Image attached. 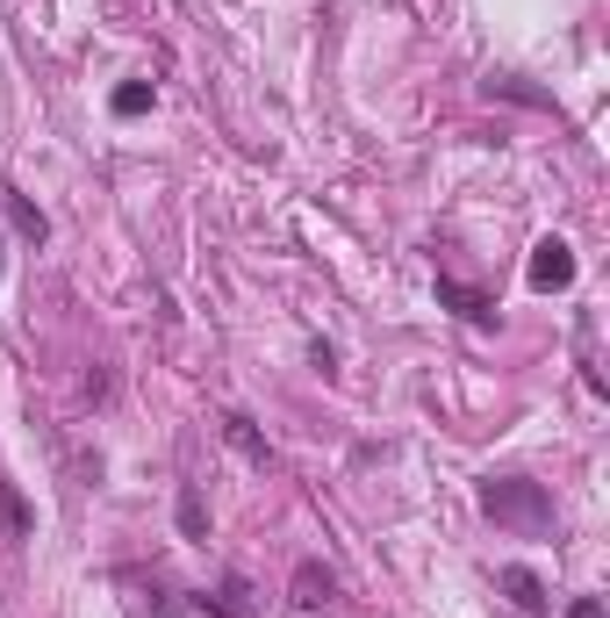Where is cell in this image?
Wrapping results in <instances>:
<instances>
[{"instance_id":"5b68a950","label":"cell","mask_w":610,"mask_h":618,"mask_svg":"<svg viewBox=\"0 0 610 618\" xmlns=\"http://www.w3.org/2000/svg\"><path fill=\"white\" fill-rule=\"evenodd\" d=\"M481 94H488V101H517V109H553V94H546V87H531V80H510V72L481 80Z\"/></svg>"},{"instance_id":"8fae6325","label":"cell","mask_w":610,"mask_h":618,"mask_svg":"<svg viewBox=\"0 0 610 618\" xmlns=\"http://www.w3.org/2000/svg\"><path fill=\"white\" fill-rule=\"evenodd\" d=\"M144 109H151V87H144V80L115 87V115H144Z\"/></svg>"},{"instance_id":"30bf717a","label":"cell","mask_w":610,"mask_h":618,"mask_svg":"<svg viewBox=\"0 0 610 618\" xmlns=\"http://www.w3.org/2000/svg\"><path fill=\"white\" fill-rule=\"evenodd\" d=\"M180 533H187V539H209V504H202V489H180Z\"/></svg>"},{"instance_id":"52a82bcc","label":"cell","mask_w":610,"mask_h":618,"mask_svg":"<svg viewBox=\"0 0 610 618\" xmlns=\"http://www.w3.org/2000/svg\"><path fill=\"white\" fill-rule=\"evenodd\" d=\"M0 209H8L14 237H29V245H43V237H51V223H43V209L29 202V194H0Z\"/></svg>"},{"instance_id":"277c9868","label":"cell","mask_w":610,"mask_h":618,"mask_svg":"<svg viewBox=\"0 0 610 618\" xmlns=\"http://www.w3.org/2000/svg\"><path fill=\"white\" fill-rule=\"evenodd\" d=\"M331 597H338V582H331V568L302 561V568H295V611H324Z\"/></svg>"},{"instance_id":"7c38bea8","label":"cell","mask_w":610,"mask_h":618,"mask_svg":"<svg viewBox=\"0 0 610 618\" xmlns=\"http://www.w3.org/2000/svg\"><path fill=\"white\" fill-rule=\"evenodd\" d=\"M568 618H603V605H597V597H575V605H568Z\"/></svg>"},{"instance_id":"3957f363","label":"cell","mask_w":610,"mask_h":618,"mask_svg":"<svg viewBox=\"0 0 610 618\" xmlns=\"http://www.w3.org/2000/svg\"><path fill=\"white\" fill-rule=\"evenodd\" d=\"M223 439H231V446H237V454L252 460V467H273V446L258 439V425H252L244 411H223Z\"/></svg>"},{"instance_id":"9c48e42d","label":"cell","mask_w":610,"mask_h":618,"mask_svg":"<svg viewBox=\"0 0 610 618\" xmlns=\"http://www.w3.org/2000/svg\"><path fill=\"white\" fill-rule=\"evenodd\" d=\"M202 611H216V618H252V582H244V576H223L216 597H202Z\"/></svg>"},{"instance_id":"8992f818","label":"cell","mask_w":610,"mask_h":618,"mask_svg":"<svg viewBox=\"0 0 610 618\" xmlns=\"http://www.w3.org/2000/svg\"><path fill=\"white\" fill-rule=\"evenodd\" d=\"M438 303H446V310H460L467 324H496V303H488L481 288H460V281H438Z\"/></svg>"},{"instance_id":"6da1fadb","label":"cell","mask_w":610,"mask_h":618,"mask_svg":"<svg viewBox=\"0 0 610 618\" xmlns=\"http://www.w3.org/2000/svg\"><path fill=\"white\" fill-rule=\"evenodd\" d=\"M481 510H488L496 525H510V533H553V496H546L539 482H517V475L488 482V489H481Z\"/></svg>"},{"instance_id":"7a4b0ae2","label":"cell","mask_w":610,"mask_h":618,"mask_svg":"<svg viewBox=\"0 0 610 618\" xmlns=\"http://www.w3.org/2000/svg\"><path fill=\"white\" fill-rule=\"evenodd\" d=\"M575 281V252L560 245V237H546L539 252H531V288H568Z\"/></svg>"},{"instance_id":"ba28073f","label":"cell","mask_w":610,"mask_h":618,"mask_svg":"<svg viewBox=\"0 0 610 618\" xmlns=\"http://www.w3.org/2000/svg\"><path fill=\"white\" fill-rule=\"evenodd\" d=\"M502 590H510V597H517V611H531V618L553 611V597H546V582L531 576V568H502Z\"/></svg>"}]
</instances>
